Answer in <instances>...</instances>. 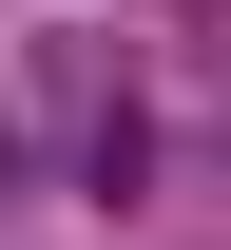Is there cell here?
Wrapping results in <instances>:
<instances>
[{
    "mask_svg": "<svg viewBox=\"0 0 231 250\" xmlns=\"http://www.w3.org/2000/svg\"><path fill=\"white\" fill-rule=\"evenodd\" d=\"M77 192H97V212L154 192V116H135V96H116V116H77Z\"/></svg>",
    "mask_w": 231,
    "mask_h": 250,
    "instance_id": "1",
    "label": "cell"
}]
</instances>
